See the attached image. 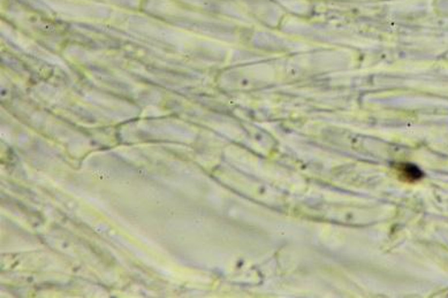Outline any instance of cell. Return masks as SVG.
<instances>
[{
  "label": "cell",
  "instance_id": "obj_1",
  "mask_svg": "<svg viewBox=\"0 0 448 298\" xmlns=\"http://www.w3.org/2000/svg\"><path fill=\"white\" fill-rule=\"evenodd\" d=\"M399 169H400L401 176H405L407 181H416V180H419V178L423 176L422 172L413 165H410V164L400 165Z\"/></svg>",
  "mask_w": 448,
  "mask_h": 298
}]
</instances>
